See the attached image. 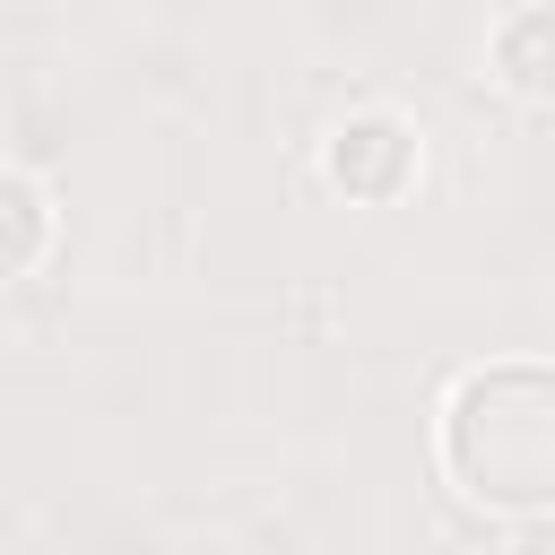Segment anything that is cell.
<instances>
[{
  "label": "cell",
  "instance_id": "cell-2",
  "mask_svg": "<svg viewBox=\"0 0 555 555\" xmlns=\"http://www.w3.org/2000/svg\"><path fill=\"white\" fill-rule=\"evenodd\" d=\"M330 173L347 182V191H364V199H382V191H399V173H408V130L399 121H347L338 139H330Z\"/></svg>",
  "mask_w": 555,
  "mask_h": 555
},
{
  "label": "cell",
  "instance_id": "cell-4",
  "mask_svg": "<svg viewBox=\"0 0 555 555\" xmlns=\"http://www.w3.org/2000/svg\"><path fill=\"white\" fill-rule=\"evenodd\" d=\"M9 217H17V251H9V269H35V234H43V199H35V182H26V173H9Z\"/></svg>",
  "mask_w": 555,
  "mask_h": 555
},
{
  "label": "cell",
  "instance_id": "cell-3",
  "mask_svg": "<svg viewBox=\"0 0 555 555\" xmlns=\"http://www.w3.org/2000/svg\"><path fill=\"white\" fill-rule=\"evenodd\" d=\"M494 69H503L520 95H555V9H520V17L494 35Z\"/></svg>",
  "mask_w": 555,
  "mask_h": 555
},
{
  "label": "cell",
  "instance_id": "cell-1",
  "mask_svg": "<svg viewBox=\"0 0 555 555\" xmlns=\"http://www.w3.org/2000/svg\"><path fill=\"white\" fill-rule=\"evenodd\" d=\"M442 451L477 503H555V364L468 373L442 416Z\"/></svg>",
  "mask_w": 555,
  "mask_h": 555
}]
</instances>
